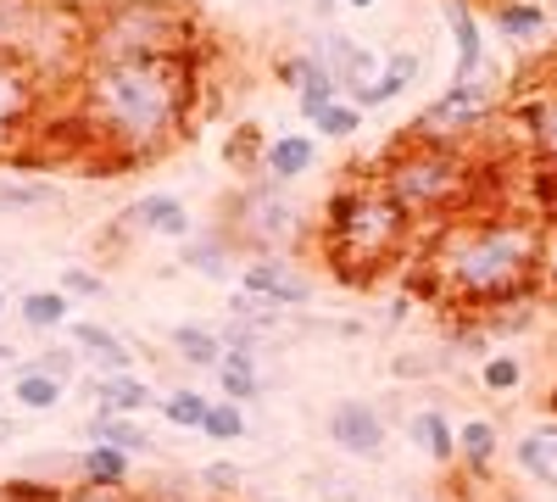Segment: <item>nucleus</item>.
Listing matches in <instances>:
<instances>
[{
    "label": "nucleus",
    "mask_w": 557,
    "mask_h": 502,
    "mask_svg": "<svg viewBox=\"0 0 557 502\" xmlns=\"http://www.w3.org/2000/svg\"><path fill=\"white\" fill-rule=\"evenodd\" d=\"M541 252H546V223L535 212H469L441 223V235L424 252L418 291L469 307V313H496L541 296Z\"/></svg>",
    "instance_id": "1"
},
{
    "label": "nucleus",
    "mask_w": 557,
    "mask_h": 502,
    "mask_svg": "<svg viewBox=\"0 0 557 502\" xmlns=\"http://www.w3.org/2000/svg\"><path fill=\"white\" fill-rule=\"evenodd\" d=\"M196 51L190 57H134V62H89L78 84L84 140L112 162L162 157L196 107Z\"/></svg>",
    "instance_id": "2"
},
{
    "label": "nucleus",
    "mask_w": 557,
    "mask_h": 502,
    "mask_svg": "<svg viewBox=\"0 0 557 502\" xmlns=\"http://www.w3.org/2000/svg\"><path fill=\"white\" fill-rule=\"evenodd\" d=\"M318 246L330 257V273L346 285H374L385 268H396L412 246V218L407 207L374 179H346L323 201L318 218Z\"/></svg>",
    "instance_id": "3"
},
{
    "label": "nucleus",
    "mask_w": 557,
    "mask_h": 502,
    "mask_svg": "<svg viewBox=\"0 0 557 502\" xmlns=\"http://www.w3.org/2000/svg\"><path fill=\"white\" fill-rule=\"evenodd\" d=\"M380 185L407 207L412 223H451L469 218L480 201V168L474 157L451 146V140H418V134H401V140L385 151L380 162Z\"/></svg>",
    "instance_id": "4"
},
{
    "label": "nucleus",
    "mask_w": 557,
    "mask_h": 502,
    "mask_svg": "<svg viewBox=\"0 0 557 502\" xmlns=\"http://www.w3.org/2000/svg\"><path fill=\"white\" fill-rule=\"evenodd\" d=\"M196 17L184 0H107L84 17L89 62H134V57H190Z\"/></svg>",
    "instance_id": "5"
},
{
    "label": "nucleus",
    "mask_w": 557,
    "mask_h": 502,
    "mask_svg": "<svg viewBox=\"0 0 557 502\" xmlns=\"http://www.w3.org/2000/svg\"><path fill=\"white\" fill-rule=\"evenodd\" d=\"M218 230L235 241L240 257H296L301 235H307V212L290 196V185L273 179H246L240 191H228L218 207Z\"/></svg>",
    "instance_id": "6"
},
{
    "label": "nucleus",
    "mask_w": 557,
    "mask_h": 502,
    "mask_svg": "<svg viewBox=\"0 0 557 502\" xmlns=\"http://www.w3.org/2000/svg\"><path fill=\"white\" fill-rule=\"evenodd\" d=\"M496 112H502V84L485 68V73L462 78V84H446L441 96L407 123V134H418V140H451L457 146L462 134L485 128V118H496Z\"/></svg>",
    "instance_id": "7"
},
{
    "label": "nucleus",
    "mask_w": 557,
    "mask_h": 502,
    "mask_svg": "<svg viewBox=\"0 0 557 502\" xmlns=\"http://www.w3.org/2000/svg\"><path fill=\"white\" fill-rule=\"evenodd\" d=\"M34 107H39L34 62L23 51H12V45H0V157L34 128Z\"/></svg>",
    "instance_id": "8"
},
{
    "label": "nucleus",
    "mask_w": 557,
    "mask_h": 502,
    "mask_svg": "<svg viewBox=\"0 0 557 502\" xmlns=\"http://www.w3.org/2000/svg\"><path fill=\"white\" fill-rule=\"evenodd\" d=\"M323 430H330V441L346 452V458H362V464H380L385 458V414L374 402H362V396H346L330 407V419H323Z\"/></svg>",
    "instance_id": "9"
},
{
    "label": "nucleus",
    "mask_w": 557,
    "mask_h": 502,
    "mask_svg": "<svg viewBox=\"0 0 557 502\" xmlns=\"http://www.w3.org/2000/svg\"><path fill=\"white\" fill-rule=\"evenodd\" d=\"M112 235H151V241H190L196 235V218H190V207H184L178 196H168V191H151V196H139V201H128L123 212H117V223H112ZM107 235V241H112Z\"/></svg>",
    "instance_id": "10"
},
{
    "label": "nucleus",
    "mask_w": 557,
    "mask_h": 502,
    "mask_svg": "<svg viewBox=\"0 0 557 502\" xmlns=\"http://www.w3.org/2000/svg\"><path fill=\"white\" fill-rule=\"evenodd\" d=\"M240 291L273 302V307H307L312 302V273L296 257H246L240 262Z\"/></svg>",
    "instance_id": "11"
},
{
    "label": "nucleus",
    "mask_w": 557,
    "mask_h": 502,
    "mask_svg": "<svg viewBox=\"0 0 557 502\" xmlns=\"http://www.w3.org/2000/svg\"><path fill=\"white\" fill-rule=\"evenodd\" d=\"M441 17L457 39V68H451V84L485 73V17L474 12V0H441Z\"/></svg>",
    "instance_id": "12"
},
{
    "label": "nucleus",
    "mask_w": 557,
    "mask_h": 502,
    "mask_svg": "<svg viewBox=\"0 0 557 502\" xmlns=\"http://www.w3.org/2000/svg\"><path fill=\"white\" fill-rule=\"evenodd\" d=\"M67 341L78 346L84 363H96L101 375H134V352H128V341H123L117 330L89 325V318H73V325H67Z\"/></svg>",
    "instance_id": "13"
},
{
    "label": "nucleus",
    "mask_w": 557,
    "mask_h": 502,
    "mask_svg": "<svg viewBox=\"0 0 557 502\" xmlns=\"http://www.w3.org/2000/svg\"><path fill=\"white\" fill-rule=\"evenodd\" d=\"M178 262L190 268V273H201V280H218V285H223V280H235V268H240L246 257H240L235 241H228L218 223H212V230H196L190 241H184Z\"/></svg>",
    "instance_id": "14"
},
{
    "label": "nucleus",
    "mask_w": 557,
    "mask_h": 502,
    "mask_svg": "<svg viewBox=\"0 0 557 502\" xmlns=\"http://www.w3.org/2000/svg\"><path fill=\"white\" fill-rule=\"evenodd\" d=\"M318 162V140L312 134H273L268 151H262V173L257 179H273V185H296L307 179Z\"/></svg>",
    "instance_id": "15"
},
{
    "label": "nucleus",
    "mask_w": 557,
    "mask_h": 502,
    "mask_svg": "<svg viewBox=\"0 0 557 502\" xmlns=\"http://www.w3.org/2000/svg\"><path fill=\"white\" fill-rule=\"evenodd\" d=\"M519 123H524L530 151H535L546 168H557V84H541L535 96L519 101Z\"/></svg>",
    "instance_id": "16"
},
{
    "label": "nucleus",
    "mask_w": 557,
    "mask_h": 502,
    "mask_svg": "<svg viewBox=\"0 0 557 502\" xmlns=\"http://www.w3.org/2000/svg\"><path fill=\"white\" fill-rule=\"evenodd\" d=\"M89 396H96V414H123V419H139L146 407L162 402L139 375H96L89 380Z\"/></svg>",
    "instance_id": "17"
},
{
    "label": "nucleus",
    "mask_w": 557,
    "mask_h": 502,
    "mask_svg": "<svg viewBox=\"0 0 557 502\" xmlns=\"http://www.w3.org/2000/svg\"><path fill=\"white\" fill-rule=\"evenodd\" d=\"M218 396L223 402H257L262 396V369H257V346H223V363H218Z\"/></svg>",
    "instance_id": "18"
},
{
    "label": "nucleus",
    "mask_w": 557,
    "mask_h": 502,
    "mask_svg": "<svg viewBox=\"0 0 557 502\" xmlns=\"http://www.w3.org/2000/svg\"><path fill=\"white\" fill-rule=\"evenodd\" d=\"M407 436H412V446L424 452L430 464H457V425L441 414V407H418V414L407 419Z\"/></svg>",
    "instance_id": "19"
},
{
    "label": "nucleus",
    "mask_w": 557,
    "mask_h": 502,
    "mask_svg": "<svg viewBox=\"0 0 557 502\" xmlns=\"http://www.w3.org/2000/svg\"><path fill=\"white\" fill-rule=\"evenodd\" d=\"M128 469H134V458H128V452H117V446L89 441L78 452V480L96 486V491H128Z\"/></svg>",
    "instance_id": "20"
},
{
    "label": "nucleus",
    "mask_w": 557,
    "mask_h": 502,
    "mask_svg": "<svg viewBox=\"0 0 557 502\" xmlns=\"http://www.w3.org/2000/svg\"><path fill=\"white\" fill-rule=\"evenodd\" d=\"M496 452H502V430L491 419H469V425H457V464L469 469V475H491L496 464Z\"/></svg>",
    "instance_id": "21"
},
{
    "label": "nucleus",
    "mask_w": 557,
    "mask_h": 502,
    "mask_svg": "<svg viewBox=\"0 0 557 502\" xmlns=\"http://www.w3.org/2000/svg\"><path fill=\"white\" fill-rule=\"evenodd\" d=\"M168 346H173L178 363H190V369H212L218 375V363H223V341H218L212 325H173Z\"/></svg>",
    "instance_id": "22"
},
{
    "label": "nucleus",
    "mask_w": 557,
    "mask_h": 502,
    "mask_svg": "<svg viewBox=\"0 0 557 502\" xmlns=\"http://www.w3.org/2000/svg\"><path fill=\"white\" fill-rule=\"evenodd\" d=\"M418 68H424V62H418V51H396V57L380 68V78L368 84L362 96H351V107H362V112H368V107H385V101H396L401 89L418 78Z\"/></svg>",
    "instance_id": "23"
},
{
    "label": "nucleus",
    "mask_w": 557,
    "mask_h": 502,
    "mask_svg": "<svg viewBox=\"0 0 557 502\" xmlns=\"http://www.w3.org/2000/svg\"><path fill=\"white\" fill-rule=\"evenodd\" d=\"M17 318L28 330H67L73 325V296L67 291H23Z\"/></svg>",
    "instance_id": "24"
},
{
    "label": "nucleus",
    "mask_w": 557,
    "mask_h": 502,
    "mask_svg": "<svg viewBox=\"0 0 557 502\" xmlns=\"http://www.w3.org/2000/svg\"><path fill=\"white\" fill-rule=\"evenodd\" d=\"M84 436L89 441H101V446H117V452H151V436H146V425L139 419H123V414H89V425H84Z\"/></svg>",
    "instance_id": "25"
},
{
    "label": "nucleus",
    "mask_w": 557,
    "mask_h": 502,
    "mask_svg": "<svg viewBox=\"0 0 557 502\" xmlns=\"http://www.w3.org/2000/svg\"><path fill=\"white\" fill-rule=\"evenodd\" d=\"M491 28L502 39H541L546 7H530V0H491Z\"/></svg>",
    "instance_id": "26"
},
{
    "label": "nucleus",
    "mask_w": 557,
    "mask_h": 502,
    "mask_svg": "<svg viewBox=\"0 0 557 502\" xmlns=\"http://www.w3.org/2000/svg\"><path fill=\"white\" fill-rule=\"evenodd\" d=\"M62 396H67V385L51 380V375H39V369H28V363L12 380V402L23 407V414H51V407H62Z\"/></svg>",
    "instance_id": "27"
},
{
    "label": "nucleus",
    "mask_w": 557,
    "mask_h": 502,
    "mask_svg": "<svg viewBox=\"0 0 557 502\" xmlns=\"http://www.w3.org/2000/svg\"><path fill=\"white\" fill-rule=\"evenodd\" d=\"M157 407H162V419H168L173 430H201L212 396H201V391H190V385H178V391H168Z\"/></svg>",
    "instance_id": "28"
},
{
    "label": "nucleus",
    "mask_w": 557,
    "mask_h": 502,
    "mask_svg": "<svg viewBox=\"0 0 557 502\" xmlns=\"http://www.w3.org/2000/svg\"><path fill=\"white\" fill-rule=\"evenodd\" d=\"M62 191L39 185V179H0V207L7 212H34V207H57Z\"/></svg>",
    "instance_id": "29"
},
{
    "label": "nucleus",
    "mask_w": 557,
    "mask_h": 502,
    "mask_svg": "<svg viewBox=\"0 0 557 502\" xmlns=\"http://www.w3.org/2000/svg\"><path fill=\"white\" fill-rule=\"evenodd\" d=\"M513 458H519V469H524L535 486H552V491H557V458H552V446L541 441V430H530V436L513 446Z\"/></svg>",
    "instance_id": "30"
},
{
    "label": "nucleus",
    "mask_w": 557,
    "mask_h": 502,
    "mask_svg": "<svg viewBox=\"0 0 557 502\" xmlns=\"http://www.w3.org/2000/svg\"><path fill=\"white\" fill-rule=\"evenodd\" d=\"M480 385H485L491 396H513V391L524 385V363H519L513 352H491V357L480 363Z\"/></svg>",
    "instance_id": "31"
},
{
    "label": "nucleus",
    "mask_w": 557,
    "mask_h": 502,
    "mask_svg": "<svg viewBox=\"0 0 557 502\" xmlns=\"http://www.w3.org/2000/svg\"><path fill=\"white\" fill-rule=\"evenodd\" d=\"M201 436H207V441H240V436H246V407L212 396L207 419H201Z\"/></svg>",
    "instance_id": "32"
},
{
    "label": "nucleus",
    "mask_w": 557,
    "mask_h": 502,
    "mask_svg": "<svg viewBox=\"0 0 557 502\" xmlns=\"http://www.w3.org/2000/svg\"><path fill=\"white\" fill-rule=\"evenodd\" d=\"M312 128L323 134V140H351V134L362 128V107H351V101H335V107L323 112Z\"/></svg>",
    "instance_id": "33"
},
{
    "label": "nucleus",
    "mask_w": 557,
    "mask_h": 502,
    "mask_svg": "<svg viewBox=\"0 0 557 502\" xmlns=\"http://www.w3.org/2000/svg\"><path fill=\"white\" fill-rule=\"evenodd\" d=\"M196 480H201V491H207L212 502H223V497H235V491L246 486V469H240V464H207Z\"/></svg>",
    "instance_id": "34"
},
{
    "label": "nucleus",
    "mask_w": 557,
    "mask_h": 502,
    "mask_svg": "<svg viewBox=\"0 0 557 502\" xmlns=\"http://www.w3.org/2000/svg\"><path fill=\"white\" fill-rule=\"evenodd\" d=\"M78 363H84V357H78V346H45V352L28 363V369H39V375H51V380H62V385H67V380L78 375Z\"/></svg>",
    "instance_id": "35"
},
{
    "label": "nucleus",
    "mask_w": 557,
    "mask_h": 502,
    "mask_svg": "<svg viewBox=\"0 0 557 502\" xmlns=\"http://www.w3.org/2000/svg\"><path fill=\"white\" fill-rule=\"evenodd\" d=\"M57 291H67V296H107V280H101V273L96 268H62V285Z\"/></svg>",
    "instance_id": "36"
},
{
    "label": "nucleus",
    "mask_w": 557,
    "mask_h": 502,
    "mask_svg": "<svg viewBox=\"0 0 557 502\" xmlns=\"http://www.w3.org/2000/svg\"><path fill=\"white\" fill-rule=\"evenodd\" d=\"M535 218L557 223V168H546V162H541V179H535Z\"/></svg>",
    "instance_id": "37"
},
{
    "label": "nucleus",
    "mask_w": 557,
    "mask_h": 502,
    "mask_svg": "<svg viewBox=\"0 0 557 502\" xmlns=\"http://www.w3.org/2000/svg\"><path fill=\"white\" fill-rule=\"evenodd\" d=\"M541 291L557 296V223H546V252H541Z\"/></svg>",
    "instance_id": "38"
},
{
    "label": "nucleus",
    "mask_w": 557,
    "mask_h": 502,
    "mask_svg": "<svg viewBox=\"0 0 557 502\" xmlns=\"http://www.w3.org/2000/svg\"><path fill=\"white\" fill-rule=\"evenodd\" d=\"M307 7H312V17H335L341 0H307Z\"/></svg>",
    "instance_id": "39"
},
{
    "label": "nucleus",
    "mask_w": 557,
    "mask_h": 502,
    "mask_svg": "<svg viewBox=\"0 0 557 502\" xmlns=\"http://www.w3.org/2000/svg\"><path fill=\"white\" fill-rule=\"evenodd\" d=\"M0 369H12V346L7 341H0Z\"/></svg>",
    "instance_id": "40"
},
{
    "label": "nucleus",
    "mask_w": 557,
    "mask_h": 502,
    "mask_svg": "<svg viewBox=\"0 0 557 502\" xmlns=\"http://www.w3.org/2000/svg\"><path fill=\"white\" fill-rule=\"evenodd\" d=\"M7 436H12V419H7V414H0V441H7Z\"/></svg>",
    "instance_id": "41"
},
{
    "label": "nucleus",
    "mask_w": 557,
    "mask_h": 502,
    "mask_svg": "<svg viewBox=\"0 0 557 502\" xmlns=\"http://www.w3.org/2000/svg\"><path fill=\"white\" fill-rule=\"evenodd\" d=\"M78 7H84V12H96V7H107V0H78Z\"/></svg>",
    "instance_id": "42"
},
{
    "label": "nucleus",
    "mask_w": 557,
    "mask_h": 502,
    "mask_svg": "<svg viewBox=\"0 0 557 502\" xmlns=\"http://www.w3.org/2000/svg\"><path fill=\"white\" fill-rule=\"evenodd\" d=\"M346 7H357V12H368V7H374V0H346Z\"/></svg>",
    "instance_id": "43"
},
{
    "label": "nucleus",
    "mask_w": 557,
    "mask_h": 502,
    "mask_svg": "<svg viewBox=\"0 0 557 502\" xmlns=\"http://www.w3.org/2000/svg\"><path fill=\"white\" fill-rule=\"evenodd\" d=\"M546 407H552V419H557V385H552V396H546Z\"/></svg>",
    "instance_id": "44"
},
{
    "label": "nucleus",
    "mask_w": 557,
    "mask_h": 502,
    "mask_svg": "<svg viewBox=\"0 0 557 502\" xmlns=\"http://www.w3.org/2000/svg\"><path fill=\"white\" fill-rule=\"evenodd\" d=\"M0 313H7V291H0Z\"/></svg>",
    "instance_id": "45"
},
{
    "label": "nucleus",
    "mask_w": 557,
    "mask_h": 502,
    "mask_svg": "<svg viewBox=\"0 0 557 502\" xmlns=\"http://www.w3.org/2000/svg\"><path fill=\"white\" fill-rule=\"evenodd\" d=\"M196 502H212V497H196Z\"/></svg>",
    "instance_id": "46"
},
{
    "label": "nucleus",
    "mask_w": 557,
    "mask_h": 502,
    "mask_svg": "<svg viewBox=\"0 0 557 502\" xmlns=\"http://www.w3.org/2000/svg\"><path fill=\"white\" fill-rule=\"evenodd\" d=\"M285 7H296V0H285Z\"/></svg>",
    "instance_id": "47"
}]
</instances>
